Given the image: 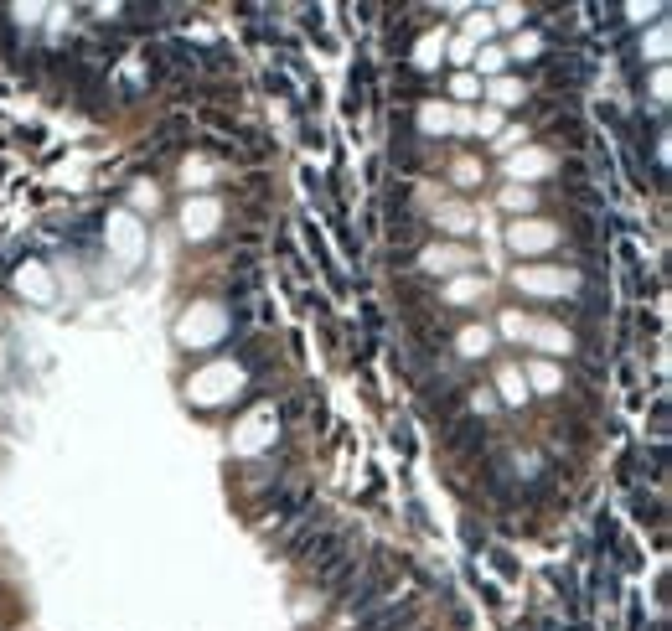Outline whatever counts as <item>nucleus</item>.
<instances>
[{
	"label": "nucleus",
	"mask_w": 672,
	"mask_h": 631,
	"mask_svg": "<svg viewBox=\"0 0 672 631\" xmlns=\"http://www.w3.org/2000/svg\"><path fill=\"white\" fill-rule=\"evenodd\" d=\"M316 569H321V585H342V580L352 575V569H357V554L342 544V549H336L326 564H316Z\"/></svg>",
	"instance_id": "f257e3e1"
}]
</instances>
